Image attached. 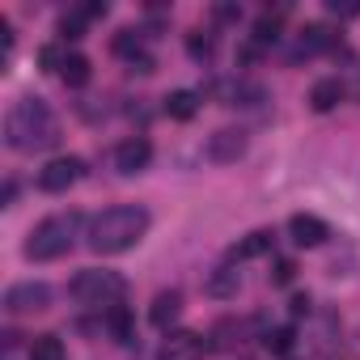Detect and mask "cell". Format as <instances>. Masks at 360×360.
<instances>
[{
    "label": "cell",
    "mask_w": 360,
    "mask_h": 360,
    "mask_svg": "<svg viewBox=\"0 0 360 360\" xmlns=\"http://www.w3.org/2000/svg\"><path fill=\"white\" fill-rule=\"evenodd\" d=\"M5 140L18 153H39L60 140V119L43 98H18L5 115Z\"/></svg>",
    "instance_id": "cell-1"
},
{
    "label": "cell",
    "mask_w": 360,
    "mask_h": 360,
    "mask_svg": "<svg viewBox=\"0 0 360 360\" xmlns=\"http://www.w3.org/2000/svg\"><path fill=\"white\" fill-rule=\"evenodd\" d=\"M148 233V212L140 204H115L89 221V250L94 255H123Z\"/></svg>",
    "instance_id": "cell-2"
},
{
    "label": "cell",
    "mask_w": 360,
    "mask_h": 360,
    "mask_svg": "<svg viewBox=\"0 0 360 360\" xmlns=\"http://www.w3.org/2000/svg\"><path fill=\"white\" fill-rule=\"evenodd\" d=\"M81 238V212H56L47 221H39L26 238V259L34 263H51V259H64L72 250V242Z\"/></svg>",
    "instance_id": "cell-3"
},
{
    "label": "cell",
    "mask_w": 360,
    "mask_h": 360,
    "mask_svg": "<svg viewBox=\"0 0 360 360\" xmlns=\"http://www.w3.org/2000/svg\"><path fill=\"white\" fill-rule=\"evenodd\" d=\"M72 297L81 301V305H94V309H110V305H123V297H127V280L119 276V271H106V267H89V271H81L77 280H72Z\"/></svg>",
    "instance_id": "cell-4"
},
{
    "label": "cell",
    "mask_w": 360,
    "mask_h": 360,
    "mask_svg": "<svg viewBox=\"0 0 360 360\" xmlns=\"http://www.w3.org/2000/svg\"><path fill=\"white\" fill-rule=\"evenodd\" d=\"M81 174H85V161L81 157H51L43 169H39V187L47 195H64L68 187L81 183Z\"/></svg>",
    "instance_id": "cell-5"
},
{
    "label": "cell",
    "mask_w": 360,
    "mask_h": 360,
    "mask_svg": "<svg viewBox=\"0 0 360 360\" xmlns=\"http://www.w3.org/2000/svg\"><path fill=\"white\" fill-rule=\"evenodd\" d=\"M47 305H51V288H47V284H39V280L13 284V288L5 292V309H9L13 318H22V314H43Z\"/></svg>",
    "instance_id": "cell-6"
},
{
    "label": "cell",
    "mask_w": 360,
    "mask_h": 360,
    "mask_svg": "<svg viewBox=\"0 0 360 360\" xmlns=\"http://www.w3.org/2000/svg\"><path fill=\"white\" fill-rule=\"evenodd\" d=\"M208 339L200 330H169L157 347V360H204Z\"/></svg>",
    "instance_id": "cell-7"
},
{
    "label": "cell",
    "mask_w": 360,
    "mask_h": 360,
    "mask_svg": "<svg viewBox=\"0 0 360 360\" xmlns=\"http://www.w3.org/2000/svg\"><path fill=\"white\" fill-rule=\"evenodd\" d=\"M148 161H153L148 136H127V140H119V148H115V169H119V174H140V169H148Z\"/></svg>",
    "instance_id": "cell-8"
},
{
    "label": "cell",
    "mask_w": 360,
    "mask_h": 360,
    "mask_svg": "<svg viewBox=\"0 0 360 360\" xmlns=\"http://www.w3.org/2000/svg\"><path fill=\"white\" fill-rule=\"evenodd\" d=\"M242 153H246V131H238V127H221L217 136H208V161H217V165H233Z\"/></svg>",
    "instance_id": "cell-9"
},
{
    "label": "cell",
    "mask_w": 360,
    "mask_h": 360,
    "mask_svg": "<svg viewBox=\"0 0 360 360\" xmlns=\"http://www.w3.org/2000/svg\"><path fill=\"white\" fill-rule=\"evenodd\" d=\"M288 238L309 250V246H322V242L330 238V229H326V221H318V217H309V212H297V217L288 221Z\"/></svg>",
    "instance_id": "cell-10"
},
{
    "label": "cell",
    "mask_w": 360,
    "mask_h": 360,
    "mask_svg": "<svg viewBox=\"0 0 360 360\" xmlns=\"http://www.w3.org/2000/svg\"><path fill=\"white\" fill-rule=\"evenodd\" d=\"M217 98H221L225 106H259L267 94H263V85H255V81H221V85H217Z\"/></svg>",
    "instance_id": "cell-11"
},
{
    "label": "cell",
    "mask_w": 360,
    "mask_h": 360,
    "mask_svg": "<svg viewBox=\"0 0 360 360\" xmlns=\"http://www.w3.org/2000/svg\"><path fill=\"white\" fill-rule=\"evenodd\" d=\"M178 314H183V292H178V288H165V292H157V297H153V309H148L153 326L169 330V326L178 322Z\"/></svg>",
    "instance_id": "cell-12"
},
{
    "label": "cell",
    "mask_w": 360,
    "mask_h": 360,
    "mask_svg": "<svg viewBox=\"0 0 360 360\" xmlns=\"http://www.w3.org/2000/svg\"><path fill=\"white\" fill-rule=\"evenodd\" d=\"M102 326H106V335H110L115 343H131V339H136V314H131L127 305H110V309L102 314Z\"/></svg>",
    "instance_id": "cell-13"
},
{
    "label": "cell",
    "mask_w": 360,
    "mask_h": 360,
    "mask_svg": "<svg viewBox=\"0 0 360 360\" xmlns=\"http://www.w3.org/2000/svg\"><path fill=\"white\" fill-rule=\"evenodd\" d=\"M343 94H347V85H343L339 77H326V81H318V85L309 89V106H314L318 115H326V110H335V106L343 102Z\"/></svg>",
    "instance_id": "cell-14"
},
{
    "label": "cell",
    "mask_w": 360,
    "mask_h": 360,
    "mask_svg": "<svg viewBox=\"0 0 360 360\" xmlns=\"http://www.w3.org/2000/svg\"><path fill=\"white\" fill-rule=\"evenodd\" d=\"M271 242H276V233L271 229H255V233H246L233 250H229V263H242V259H259V255H267L271 250Z\"/></svg>",
    "instance_id": "cell-15"
},
{
    "label": "cell",
    "mask_w": 360,
    "mask_h": 360,
    "mask_svg": "<svg viewBox=\"0 0 360 360\" xmlns=\"http://www.w3.org/2000/svg\"><path fill=\"white\" fill-rule=\"evenodd\" d=\"M26 360H68V347L60 335H34L26 347Z\"/></svg>",
    "instance_id": "cell-16"
},
{
    "label": "cell",
    "mask_w": 360,
    "mask_h": 360,
    "mask_svg": "<svg viewBox=\"0 0 360 360\" xmlns=\"http://www.w3.org/2000/svg\"><path fill=\"white\" fill-rule=\"evenodd\" d=\"M89 77H94L89 60H85L81 51H68V60H64V68H60V81H64L68 89H81V85H89Z\"/></svg>",
    "instance_id": "cell-17"
},
{
    "label": "cell",
    "mask_w": 360,
    "mask_h": 360,
    "mask_svg": "<svg viewBox=\"0 0 360 360\" xmlns=\"http://www.w3.org/2000/svg\"><path fill=\"white\" fill-rule=\"evenodd\" d=\"M195 110H200V94H195V89H174V94L165 98V115H169V119H183V123H187Z\"/></svg>",
    "instance_id": "cell-18"
},
{
    "label": "cell",
    "mask_w": 360,
    "mask_h": 360,
    "mask_svg": "<svg viewBox=\"0 0 360 360\" xmlns=\"http://www.w3.org/2000/svg\"><path fill=\"white\" fill-rule=\"evenodd\" d=\"M204 288H208V297H221V301H225V297H238L242 276H238L233 267H217V271L208 276V284H204Z\"/></svg>",
    "instance_id": "cell-19"
},
{
    "label": "cell",
    "mask_w": 360,
    "mask_h": 360,
    "mask_svg": "<svg viewBox=\"0 0 360 360\" xmlns=\"http://www.w3.org/2000/svg\"><path fill=\"white\" fill-rule=\"evenodd\" d=\"M330 43H335V39H330L326 26H305L301 39H297V51H292V56H318V51H326Z\"/></svg>",
    "instance_id": "cell-20"
},
{
    "label": "cell",
    "mask_w": 360,
    "mask_h": 360,
    "mask_svg": "<svg viewBox=\"0 0 360 360\" xmlns=\"http://www.w3.org/2000/svg\"><path fill=\"white\" fill-rule=\"evenodd\" d=\"M263 343H267L276 356H288V352H292V343H297V330H292V326H276V330H267V335H263Z\"/></svg>",
    "instance_id": "cell-21"
},
{
    "label": "cell",
    "mask_w": 360,
    "mask_h": 360,
    "mask_svg": "<svg viewBox=\"0 0 360 360\" xmlns=\"http://www.w3.org/2000/svg\"><path fill=\"white\" fill-rule=\"evenodd\" d=\"M187 51H191L195 60H212V51H217V39H212V34H191V39H187Z\"/></svg>",
    "instance_id": "cell-22"
},
{
    "label": "cell",
    "mask_w": 360,
    "mask_h": 360,
    "mask_svg": "<svg viewBox=\"0 0 360 360\" xmlns=\"http://www.w3.org/2000/svg\"><path fill=\"white\" fill-rule=\"evenodd\" d=\"M255 39H259L263 47H267V43H276V39H280V22H276V18H259V26H255Z\"/></svg>",
    "instance_id": "cell-23"
},
{
    "label": "cell",
    "mask_w": 360,
    "mask_h": 360,
    "mask_svg": "<svg viewBox=\"0 0 360 360\" xmlns=\"http://www.w3.org/2000/svg\"><path fill=\"white\" fill-rule=\"evenodd\" d=\"M292 276H297V263L292 259H276L271 263V284H292Z\"/></svg>",
    "instance_id": "cell-24"
},
{
    "label": "cell",
    "mask_w": 360,
    "mask_h": 360,
    "mask_svg": "<svg viewBox=\"0 0 360 360\" xmlns=\"http://www.w3.org/2000/svg\"><path fill=\"white\" fill-rule=\"evenodd\" d=\"M39 60H43V68H47V72H60V68H64V60H68V51H60V47H43V56H39Z\"/></svg>",
    "instance_id": "cell-25"
},
{
    "label": "cell",
    "mask_w": 360,
    "mask_h": 360,
    "mask_svg": "<svg viewBox=\"0 0 360 360\" xmlns=\"http://www.w3.org/2000/svg\"><path fill=\"white\" fill-rule=\"evenodd\" d=\"M81 30H85V18H81V13H72V18L60 22V34H64V39H81Z\"/></svg>",
    "instance_id": "cell-26"
},
{
    "label": "cell",
    "mask_w": 360,
    "mask_h": 360,
    "mask_svg": "<svg viewBox=\"0 0 360 360\" xmlns=\"http://www.w3.org/2000/svg\"><path fill=\"white\" fill-rule=\"evenodd\" d=\"M301 314H309V297H292V318H301Z\"/></svg>",
    "instance_id": "cell-27"
},
{
    "label": "cell",
    "mask_w": 360,
    "mask_h": 360,
    "mask_svg": "<svg viewBox=\"0 0 360 360\" xmlns=\"http://www.w3.org/2000/svg\"><path fill=\"white\" fill-rule=\"evenodd\" d=\"M347 89H352V98L360 102V68H356V77H352V85H347Z\"/></svg>",
    "instance_id": "cell-28"
}]
</instances>
